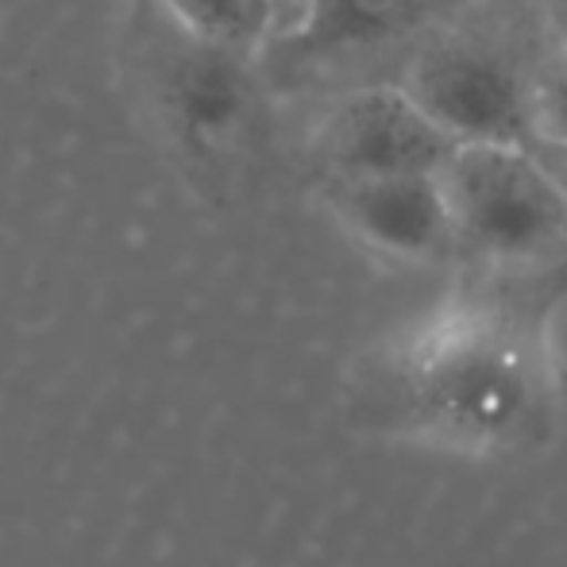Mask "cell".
<instances>
[{
  "instance_id": "3957f363",
  "label": "cell",
  "mask_w": 567,
  "mask_h": 567,
  "mask_svg": "<svg viewBox=\"0 0 567 567\" xmlns=\"http://www.w3.org/2000/svg\"><path fill=\"white\" fill-rule=\"evenodd\" d=\"M402 85L455 143H533V62L483 35H444L410 59Z\"/></svg>"
},
{
  "instance_id": "7a4b0ae2",
  "label": "cell",
  "mask_w": 567,
  "mask_h": 567,
  "mask_svg": "<svg viewBox=\"0 0 567 567\" xmlns=\"http://www.w3.org/2000/svg\"><path fill=\"white\" fill-rule=\"evenodd\" d=\"M455 247L522 267L567 251V209L529 143H455L436 171Z\"/></svg>"
},
{
  "instance_id": "9c48e42d",
  "label": "cell",
  "mask_w": 567,
  "mask_h": 567,
  "mask_svg": "<svg viewBox=\"0 0 567 567\" xmlns=\"http://www.w3.org/2000/svg\"><path fill=\"white\" fill-rule=\"evenodd\" d=\"M533 140L567 143V47L560 43L533 62Z\"/></svg>"
},
{
  "instance_id": "8fae6325",
  "label": "cell",
  "mask_w": 567,
  "mask_h": 567,
  "mask_svg": "<svg viewBox=\"0 0 567 567\" xmlns=\"http://www.w3.org/2000/svg\"><path fill=\"white\" fill-rule=\"evenodd\" d=\"M267 8H270V39H282V35H290L301 23V16L309 12V0H267Z\"/></svg>"
},
{
  "instance_id": "8992f818",
  "label": "cell",
  "mask_w": 567,
  "mask_h": 567,
  "mask_svg": "<svg viewBox=\"0 0 567 567\" xmlns=\"http://www.w3.org/2000/svg\"><path fill=\"white\" fill-rule=\"evenodd\" d=\"M324 202L359 244L390 259L433 262L455 251V231L436 174L321 178Z\"/></svg>"
},
{
  "instance_id": "30bf717a",
  "label": "cell",
  "mask_w": 567,
  "mask_h": 567,
  "mask_svg": "<svg viewBox=\"0 0 567 567\" xmlns=\"http://www.w3.org/2000/svg\"><path fill=\"white\" fill-rule=\"evenodd\" d=\"M529 147L537 151L540 166L548 171L553 186L560 189V202H564V209H567V143H540V140H533Z\"/></svg>"
},
{
  "instance_id": "5b68a950",
  "label": "cell",
  "mask_w": 567,
  "mask_h": 567,
  "mask_svg": "<svg viewBox=\"0 0 567 567\" xmlns=\"http://www.w3.org/2000/svg\"><path fill=\"white\" fill-rule=\"evenodd\" d=\"M421 390L433 405L475 410L498 421L502 405H529L537 390V355L529 337L502 317L463 313L421 340Z\"/></svg>"
},
{
  "instance_id": "6da1fadb",
  "label": "cell",
  "mask_w": 567,
  "mask_h": 567,
  "mask_svg": "<svg viewBox=\"0 0 567 567\" xmlns=\"http://www.w3.org/2000/svg\"><path fill=\"white\" fill-rule=\"evenodd\" d=\"M132 35L143 97L186 174L213 189L236 186L267 143L259 51L197 35L151 0H135Z\"/></svg>"
},
{
  "instance_id": "7c38bea8",
  "label": "cell",
  "mask_w": 567,
  "mask_h": 567,
  "mask_svg": "<svg viewBox=\"0 0 567 567\" xmlns=\"http://www.w3.org/2000/svg\"><path fill=\"white\" fill-rule=\"evenodd\" d=\"M537 8L545 28L553 31V43L567 47V0H537Z\"/></svg>"
},
{
  "instance_id": "277c9868",
  "label": "cell",
  "mask_w": 567,
  "mask_h": 567,
  "mask_svg": "<svg viewBox=\"0 0 567 567\" xmlns=\"http://www.w3.org/2000/svg\"><path fill=\"white\" fill-rule=\"evenodd\" d=\"M452 151V135L398 82L343 93L313 135L321 178L436 174Z\"/></svg>"
},
{
  "instance_id": "ba28073f",
  "label": "cell",
  "mask_w": 567,
  "mask_h": 567,
  "mask_svg": "<svg viewBox=\"0 0 567 567\" xmlns=\"http://www.w3.org/2000/svg\"><path fill=\"white\" fill-rule=\"evenodd\" d=\"M151 4L163 8L182 28L244 51H262L270 39L267 0H151Z\"/></svg>"
},
{
  "instance_id": "52a82bcc",
  "label": "cell",
  "mask_w": 567,
  "mask_h": 567,
  "mask_svg": "<svg viewBox=\"0 0 567 567\" xmlns=\"http://www.w3.org/2000/svg\"><path fill=\"white\" fill-rule=\"evenodd\" d=\"M452 0H309V12L259 51L262 74H306L405 39Z\"/></svg>"
}]
</instances>
